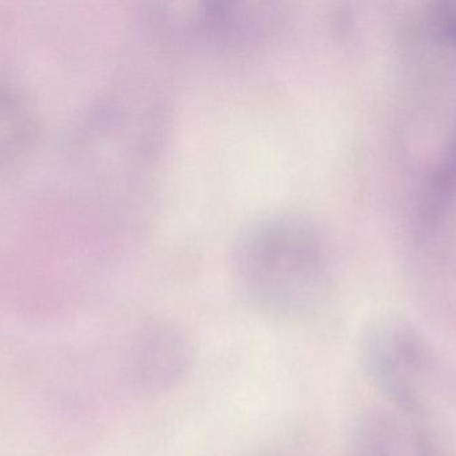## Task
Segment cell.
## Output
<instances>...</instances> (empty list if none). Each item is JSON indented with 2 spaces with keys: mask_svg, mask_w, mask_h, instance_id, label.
Segmentation results:
<instances>
[{
  "mask_svg": "<svg viewBox=\"0 0 456 456\" xmlns=\"http://www.w3.org/2000/svg\"><path fill=\"white\" fill-rule=\"evenodd\" d=\"M233 270L252 307L286 320L313 315L331 286L329 244L297 214H271L249 225L236 244Z\"/></svg>",
  "mask_w": 456,
  "mask_h": 456,
  "instance_id": "cell-1",
  "label": "cell"
},
{
  "mask_svg": "<svg viewBox=\"0 0 456 456\" xmlns=\"http://www.w3.org/2000/svg\"><path fill=\"white\" fill-rule=\"evenodd\" d=\"M359 361L374 387L404 418L434 415L438 361L425 335L407 319L374 321L359 343Z\"/></svg>",
  "mask_w": 456,
  "mask_h": 456,
  "instance_id": "cell-2",
  "label": "cell"
},
{
  "mask_svg": "<svg viewBox=\"0 0 456 456\" xmlns=\"http://www.w3.org/2000/svg\"><path fill=\"white\" fill-rule=\"evenodd\" d=\"M284 12L273 3L191 0L159 3L151 19L166 34L190 39L241 43L273 31Z\"/></svg>",
  "mask_w": 456,
  "mask_h": 456,
  "instance_id": "cell-3",
  "label": "cell"
},
{
  "mask_svg": "<svg viewBox=\"0 0 456 456\" xmlns=\"http://www.w3.org/2000/svg\"><path fill=\"white\" fill-rule=\"evenodd\" d=\"M194 361V344L182 327L173 321L151 320L134 334L128 372L139 390L163 394L189 377Z\"/></svg>",
  "mask_w": 456,
  "mask_h": 456,
  "instance_id": "cell-4",
  "label": "cell"
},
{
  "mask_svg": "<svg viewBox=\"0 0 456 456\" xmlns=\"http://www.w3.org/2000/svg\"><path fill=\"white\" fill-rule=\"evenodd\" d=\"M39 120L31 101L16 88L0 87V168L21 160L34 147Z\"/></svg>",
  "mask_w": 456,
  "mask_h": 456,
  "instance_id": "cell-5",
  "label": "cell"
}]
</instances>
